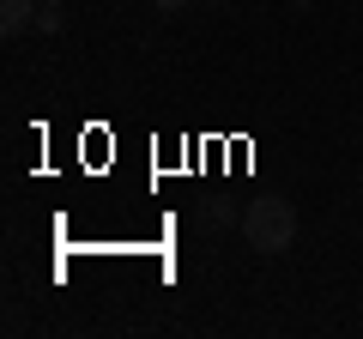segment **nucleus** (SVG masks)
Listing matches in <instances>:
<instances>
[{
    "label": "nucleus",
    "mask_w": 363,
    "mask_h": 339,
    "mask_svg": "<svg viewBox=\"0 0 363 339\" xmlns=\"http://www.w3.org/2000/svg\"><path fill=\"white\" fill-rule=\"evenodd\" d=\"M242 236H248V248H255V255H285V248L297 243V206H291L285 194H260V200H248V212H242Z\"/></svg>",
    "instance_id": "1"
},
{
    "label": "nucleus",
    "mask_w": 363,
    "mask_h": 339,
    "mask_svg": "<svg viewBox=\"0 0 363 339\" xmlns=\"http://www.w3.org/2000/svg\"><path fill=\"white\" fill-rule=\"evenodd\" d=\"M37 6H43V0H0V30H6V37H18V30L37 18Z\"/></svg>",
    "instance_id": "2"
},
{
    "label": "nucleus",
    "mask_w": 363,
    "mask_h": 339,
    "mask_svg": "<svg viewBox=\"0 0 363 339\" xmlns=\"http://www.w3.org/2000/svg\"><path fill=\"white\" fill-rule=\"evenodd\" d=\"M224 218H230V206H224V200H212V206H206V212H200V224H206V230H218V224H224Z\"/></svg>",
    "instance_id": "3"
},
{
    "label": "nucleus",
    "mask_w": 363,
    "mask_h": 339,
    "mask_svg": "<svg viewBox=\"0 0 363 339\" xmlns=\"http://www.w3.org/2000/svg\"><path fill=\"white\" fill-rule=\"evenodd\" d=\"M157 13H182V6H194V0H152Z\"/></svg>",
    "instance_id": "4"
},
{
    "label": "nucleus",
    "mask_w": 363,
    "mask_h": 339,
    "mask_svg": "<svg viewBox=\"0 0 363 339\" xmlns=\"http://www.w3.org/2000/svg\"><path fill=\"white\" fill-rule=\"evenodd\" d=\"M206 6H230V0H206Z\"/></svg>",
    "instance_id": "5"
},
{
    "label": "nucleus",
    "mask_w": 363,
    "mask_h": 339,
    "mask_svg": "<svg viewBox=\"0 0 363 339\" xmlns=\"http://www.w3.org/2000/svg\"><path fill=\"white\" fill-rule=\"evenodd\" d=\"M43 6H67V0H43Z\"/></svg>",
    "instance_id": "6"
}]
</instances>
